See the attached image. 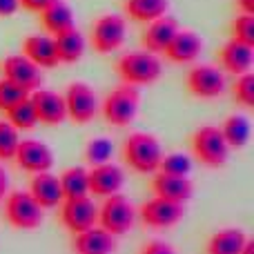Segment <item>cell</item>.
I'll list each match as a JSON object with an SVG mask.
<instances>
[{
	"instance_id": "cell-37",
	"label": "cell",
	"mask_w": 254,
	"mask_h": 254,
	"mask_svg": "<svg viewBox=\"0 0 254 254\" xmlns=\"http://www.w3.org/2000/svg\"><path fill=\"white\" fill-rule=\"evenodd\" d=\"M54 2H56V0H18L20 9H27V11H34V13H43L45 9L52 7Z\"/></svg>"
},
{
	"instance_id": "cell-36",
	"label": "cell",
	"mask_w": 254,
	"mask_h": 254,
	"mask_svg": "<svg viewBox=\"0 0 254 254\" xmlns=\"http://www.w3.org/2000/svg\"><path fill=\"white\" fill-rule=\"evenodd\" d=\"M138 254H176V252H174V248L165 241H149L140 248Z\"/></svg>"
},
{
	"instance_id": "cell-40",
	"label": "cell",
	"mask_w": 254,
	"mask_h": 254,
	"mask_svg": "<svg viewBox=\"0 0 254 254\" xmlns=\"http://www.w3.org/2000/svg\"><path fill=\"white\" fill-rule=\"evenodd\" d=\"M241 13H248V16H254V0H237Z\"/></svg>"
},
{
	"instance_id": "cell-18",
	"label": "cell",
	"mask_w": 254,
	"mask_h": 254,
	"mask_svg": "<svg viewBox=\"0 0 254 254\" xmlns=\"http://www.w3.org/2000/svg\"><path fill=\"white\" fill-rule=\"evenodd\" d=\"M179 20L172 16H161L156 18L154 22H149L147 29L143 31V36H140V45H143L145 52L149 54H163L165 52V47L170 45V40L174 38V34L179 31Z\"/></svg>"
},
{
	"instance_id": "cell-28",
	"label": "cell",
	"mask_w": 254,
	"mask_h": 254,
	"mask_svg": "<svg viewBox=\"0 0 254 254\" xmlns=\"http://www.w3.org/2000/svg\"><path fill=\"white\" fill-rule=\"evenodd\" d=\"M221 134H223L225 143L230 149H241L248 145L250 140V121L243 114H232L225 119L223 127H221Z\"/></svg>"
},
{
	"instance_id": "cell-25",
	"label": "cell",
	"mask_w": 254,
	"mask_h": 254,
	"mask_svg": "<svg viewBox=\"0 0 254 254\" xmlns=\"http://www.w3.org/2000/svg\"><path fill=\"white\" fill-rule=\"evenodd\" d=\"M40 20H43V27L47 29L49 36H58L67 29H74L76 27V18L71 7L65 2V0H56L52 7H47L43 13H40Z\"/></svg>"
},
{
	"instance_id": "cell-29",
	"label": "cell",
	"mask_w": 254,
	"mask_h": 254,
	"mask_svg": "<svg viewBox=\"0 0 254 254\" xmlns=\"http://www.w3.org/2000/svg\"><path fill=\"white\" fill-rule=\"evenodd\" d=\"M7 121L16 127L18 131H20V129H34V127L38 125L36 110H34V105H31L29 96H27L25 101H20L18 105H13L11 110L7 112Z\"/></svg>"
},
{
	"instance_id": "cell-23",
	"label": "cell",
	"mask_w": 254,
	"mask_h": 254,
	"mask_svg": "<svg viewBox=\"0 0 254 254\" xmlns=\"http://www.w3.org/2000/svg\"><path fill=\"white\" fill-rule=\"evenodd\" d=\"M54 38V47H56V56L58 63H65V65H71V63H78L85 54V36L80 34L78 29H67L58 36H52Z\"/></svg>"
},
{
	"instance_id": "cell-41",
	"label": "cell",
	"mask_w": 254,
	"mask_h": 254,
	"mask_svg": "<svg viewBox=\"0 0 254 254\" xmlns=\"http://www.w3.org/2000/svg\"><path fill=\"white\" fill-rule=\"evenodd\" d=\"M241 254H254V241L252 239H248V243H246V248L241 250Z\"/></svg>"
},
{
	"instance_id": "cell-26",
	"label": "cell",
	"mask_w": 254,
	"mask_h": 254,
	"mask_svg": "<svg viewBox=\"0 0 254 254\" xmlns=\"http://www.w3.org/2000/svg\"><path fill=\"white\" fill-rule=\"evenodd\" d=\"M246 243H248V237L243 230L225 228V230H219V232L212 234L205 246V252L207 254H241Z\"/></svg>"
},
{
	"instance_id": "cell-31",
	"label": "cell",
	"mask_w": 254,
	"mask_h": 254,
	"mask_svg": "<svg viewBox=\"0 0 254 254\" xmlns=\"http://www.w3.org/2000/svg\"><path fill=\"white\" fill-rule=\"evenodd\" d=\"M156 172H161V174H172V176H188L190 172H192V158L183 152L163 154Z\"/></svg>"
},
{
	"instance_id": "cell-2",
	"label": "cell",
	"mask_w": 254,
	"mask_h": 254,
	"mask_svg": "<svg viewBox=\"0 0 254 254\" xmlns=\"http://www.w3.org/2000/svg\"><path fill=\"white\" fill-rule=\"evenodd\" d=\"M116 71H119L123 85L143 87V85H152L161 78L163 63L156 54H149L145 49H140V52L123 54L116 61Z\"/></svg>"
},
{
	"instance_id": "cell-21",
	"label": "cell",
	"mask_w": 254,
	"mask_h": 254,
	"mask_svg": "<svg viewBox=\"0 0 254 254\" xmlns=\"http://www.w3.org/2000/svg\"><path fill=\"white\" fill-rule=\"evenodd\" d=\"M152 192H154V196L167 198V201L185 203L192 198L194 185L188 176H172V174H161L158 172L152 179Z\"/></svg>"
},
{
	"instance_id": "cell-6",
	"label": "cell",
	"mask_w": 254,
	"mask_h": 254,
	"mask_svg": "<svg viewBox=\"0 0 254 254\" xmlns=\"http://www.w3.org/2000/svg\"><path fill=\"white\" fill-rule=\"evenodd\" d=\"M127 38V20L121 13H103L96 18L89 34V43H92L96 54H114L123 47Z\"/></svg>"
},
{
	"instance_id": "cell-16",
	"label": "cell",
	"mask_w": 254,
	"mask_h": 254,
	"mask_svg": "<svg viewBox=\"0 0 254 254\" xmlns=\"http://www.w3.org/2000/svg\"><path fill=\"white\" fill-rule=\"evenodd\" d=\"M219 63H221V67H223V69H221L223 74H232V76L248 74V71H252V65H254V47L230 38L228 43L221 47Z\"/></svg>"
},
{
	"instance_id": "cell-30",
	"label": "cell",
	"mask_w": 254,
	"mask_h": 254,
	"mask_svg": "<svg viewBox=\"0 0 254 254\" xmlns=\"http://www.w3.org/2000/svg\"><path fill=\"white\" fill-rule=\"evenodd\" d=\"M112 154H114V145H112V140L105 138V136L92 138L87 145H85V161H87L92 167L103 165V163H110Z\"/></svg>"
},
{
	"instance_id": "cell-10",
	"label": "cell",
	"mask_w": 254,
	"mask_h": 254,
	"mask_svg": "<svg viewBox=\"0 0 254 254\" xmlns=\"http://www.w3.org/2000/svg\"><path fill=\"white\" fill-rule=\"evenodd\" d=\"M0 71H2V78L11 80L13 85L25 89L27 94L43 87V69L36 67L34 63L27 56H22V54H11V56L2 58Z\"/></svg>"
},
{
	"instance_id": "cell-22",
	"label": "cell",
	"mask_w": 254,
	"mask_h": 254,
	"mask_svg": "<svg viewBox=\"0 0 254 254\" xmlns=\"http://www.w3.org/2000/svg\"><path fill=\"white\" fill-rule=\"evenodd\" d=\"M29 194L43 210H52V207H58L63 203L61 183H58V176H54L52 172H40V174L31 176Z\"/></svg>"
},
{
	"instance_id": "cell-4",
	"label": "cell",
	"mask_w": 254,
	"mask_h": 254,
	"mask_svg": "<svg viewBox=\"0 0 254 254\" xmlns=\"http://www.w3.org/2000/svg\"><path fill=\"white\" fill-rule=\"evenodd\" d=\"M190 145H192L194 158L207 167H223L230 156V147L221 134V127L216 125L198 127L190 138Z\"/></svg>"
},
{
	"instance_id": "cell-8",
	"label": "cell",
	"mask_w": 254,
	"mask_h": 254,
	"mask_svg": "<svg viewBox=\"0 0 254 254\" xmlns=\"http://www.w3.org/2000/svg\"><path fill=\"white\" fill-rule=\"evenodd\" d=\"M63 101H65L67 119L76 125L92 123V121L96 119L98 110H101L96 92H94V87H89L87 83H71L69 87H67V92L63 94Z\"/></svg>"
},
{
	"instance_id": "cell-20",
	"label": "cell",
	"mask_w": 254,
	"mask_h": 254,
	"mask_svg": "<svg viewBox=\"0 0 254 254\" xmlns=\"http://www.w3.org/2000/svg\"><path fill=\"white\" fill-rule=\"evenodd\" d=\"M22 56H27L40 69H52L58 65L54 38L49 34H31L22 40Z\"/></svg>"
},
{
	"instance_id": "cell-38",
	"label": "cell",
	"mask_w": 254,
	"mask_h": 254,
	"mask_svg": "<svg viewBox=\"0 0 254 254\" xmlns=\"http://www.w3.org/2000/svg\"><path fill=\"white\" fill-rule=\"evenodd\" d=\"M20 9L18 0H0V18H9Z\"/></svg>"
},
{
	"instance_id": "cell-9",
	"label": "cell",
	"mask_w": 254,
	"mask_h": 254,
	"mask_svg": "<svg viewBox=\"0 0 254 254\" xmlns=\"http://www.w3.org/2000/svg\"><path fill=\"white\" fill-rule=\"evenodd\" d=\"M185 210L183 203H174L167 201L161 196H152L149 201H145L138 207V219L143 225L154 230H165V228H174L181 219H183Z\"/></svg>"
},
{
	"instance_id": "cell-12",
	"label": "cell",
	"mask_w": 254,
	"mask_h": 254,
	"mask_svg": "<svg viewBox=\"0 0 254 254\" xmlns=\"http://www.w3.org/2000/svg\"><path fill=\"white\" fill-rule=\"evenodd\" d=\"M185 83L196 98H219L225 92V74L214 65H194Z\"/></svg>"
},
{
	"instance_id": "cell-14",
	"label": "cell",
	"mask_w": 254,
	"mask_h": 254,
	"mask_svg": "<svg viewBox=\"0 0 254 254\" xmlns=\"http://www.w3.org/2000/svg\"><path fill=\"white\" fill-rule=\"evenodd\" d=\"M29 101L36 110V119L43 125H61L67 119L65 112V101H63V94L52 92V89H36L29 94Z\"/></svg>"
},
{
	"instance_id": "cell-19",
	"label": "cell",
	"mask_w": 254,
	"mask_h": 254,
	"mask_svg": "<svg viewBox=\"0 0 254 254\" xmlns=\"http://www.w3.org/2000/svg\"><path fill=\"white\" fill-rule=\"evenodd\" d=\"M74 254H114L116 252V237L105 232L103 228H89L85 232L74 234L71 241Z\"/></svg>"
},
{
	"instance_id": "cell-11",
	"label": "cell",
	"mask_w": 254,
	"mask_h": 254,
	"mask_svg": "<svg viewBox=\"0 0 254 254\" xmlns=\"http://www.w3.org/2000/svg\"><path fill=\"white\" fill-rule=\"evenodd\" d=\"M61 221L71 234L85 232L98 223V205L89 196L65 198L61 203Z\"/></svg>"
},
{
	"instance_id": "cell-34",
	"label": "cell",
	"mask_w": 254,
	"mask_h": 254,
	"mask_svg": "<svg viewBox=\"0 0 254 254\" xmlns=\"http://www.w3.org/2000/svg\"><path fill=\"white\" fill-rule=\"evenodd\" d=\"M230 34H232L234 40L239 43H246L254 47V16H248V13H239L232 22H230Z\"/></svg>"
},
{
	"instance_id": "cell-5",
	"label": "cell",
	"mask_w": 254,
	"mask_h": 254,
	"mask_svg": "<svg viewBox=\"0 0 254 254\" xmlns=\"http://www.w3.org/2000/svg\"><path fill=\"white\" fill-rule=\"evenodd\" d=\"M136 221V207L125 194H112L105 196L103 205H98V223L105 232H110L112 237H123Z\"/></svg>"
},
{
	"instance_id": "cell-35",
	"label": "cell",
	"mask_w": 254,
	"mask_h": 254,
	"mask_svg": "<svg viewBox=\"0 0 254 254\" xmlns=\"http://www.w3.org/2000/svg\"><path fill=\"white\" fill-rule=\"evenodd\" d=\"M27 96H29V94H27L25 89H20L18 85H13L11 80H7V78H0V112L7 114L13 105L25 101Z\"/></svg>"
},
{
	"instance_id": "cell-27",
	"label": "cell",
	"mask_w": 254,
	"mask_h": 254,
	"mask_svg": "<svg viewBox=\"0 0 254 254\" xmlns=\"http://www.w3.org/2000/svg\"><path fill=\"white\" fill-rule=\"evenodd\" d=\"M58 183L63 190V201L65 198H78V196H89V183H87V170L80 165L67 167L61 176Z\"/></svg>"
},
{
	"instance_id": "cell-39",
	"label": "cell",
	"mask_w": 254,
	"mask_h": 254,
	"mask_svg": "<svg viewBox=\"0 0 254 254\" xmlns=\"http://www.w3.org/2000/svg\"><path fill=\"white\" fill-rule=\"evenodd\" d=\"M9 194V174L2 165H0V201H4V196Z\"/></svg>"
},
{
	"instance_id": "cell-17",
	"label": "cell",
	"mask_w": 254,
	"mask_h": 254,
	"mask_svg": "<svg viewBox=\"0 0 254 254\" xmlns=\"http://www.w3.org/2000/svg\"><path fill=\"white\" fill-rule=\"evenodd\" d=\"M165 58L176 65H185V63H194L203 54V38L196 31L190 29H179L170 45L165 47Z\"/></svg>"
},
{
	"instance_id": "cell-33",
	"label": "cell",
	"mask_w": 254,
	"mask_h": 254,
	"mask_svg": "<svg viewBox=\"0 0 254 254\" xmlns=\"http://www.w3.org/2000/svg\"><path fill=\"white\" fill-rule=\"evenodd\" d=\"M20 136L9 121H0V161H13Z\"/></svg>"
},
{
	"instance_id": "cell-1",
	"label": "cell",
	"mask_w": 254,
	"mask_h": 254,
	"mask_svg": "<svg viewBox=\"0 0 254 254\" xmlns=\"http://www.w3.org/2000/svg\"><path fill=\"white\" fill-rule=\"evenodd\" d=\"M123 161L138 174H154L163 158V147L158 138L147 131H134L123 140Z\"/></svg>"
},
{
	"instance_id": "cell-32",
	"label": "cell",
	"mask_w": 254,
	"mask_h": 254,
	"mask_svg": "<svg viewBox=\"0 0 254 254\" xmlns=\"http://www.w3.org/2000/svg\"><path fill=\"white\" fill-rule=\"evenodd\" d=\"M232 96L241 107L252 110L254 107V74L252 71L237 76V80L232 85Z\"/></svg>"
},
{
	"instance_id": "cell-13",
	"label": "cell",
	"mask_w": 254,
	"mask_h": 254,
	"mask_svg": "<svg viewBox=\"0 0 254 254\" xmlns=\"http://www.w3.org/2000/svg\"><path fill=\"white\" fill-rule=\"evenodd\" d=\"M16 165L20 170L29 172V174H40V172H49L54 165V152L49 145L40 143V140L27 138L18 143L16 156H13Z\"/></svg>"
},
{
	"instance_id": "cell-24",
	"label": "cell",
	"mask_w": 254,
	"mask_h": 254,
	"mask_svg": "<svg viewBox=\"0 0 254 254\" xmlns=\"http://www.w3.org/2000/svg\"><path fill=\"white\" fill-rule=\"evenodd\" d=\"M167 9H170V0H125L123 2L125 16L134 22H145V25L161 16H167Z\"/></svg>"
},
{
	"instance_id": "cell-3",
	"label": "cell",
	"mask_w": 254,
	"mask_h": 254,
	"mask_svg": "<svg viewBox=\"0 0 254 254\" xmlns=\"http://www.w3.org/2000/svg\"><path fill=\"white\" fill-rule=\"evenodd\" d=\"M140 107V92L138 87L131 85H119L116 89H112L105 96L101 105V114L103 119L114 127H127L129 123H134L136 114Z\"/></svg>"
},
{
	"instance_id": "cell-15",
	"label": "cell",
	"mask_w": 254,
	"mask_h": 254,
	"mask_svg": "<svg viewBox=\"0 0 254 254\" xmlns=\"http://www.w3.org/2000/svg\"><path fill=\"white\" fill-rule=\"evenodd\" d=\"M87 183H89V194L105 198L121 192V188L125 183V172L114 163L94 165L92 170H87Z\"/></svg>"
},
{
	"instance_id": "cell-7",
	"label": "cell",
	"mask_w": 254,
	"mask_h": 254,
	"mask_svg": "<svg viewBox=\"0 0 254 254\" xmlns=\"http://www.w3.org/2000/svg\"><path fill=\"white\" fill-rule=\"evenodd\" d=\"M2 214L13 230H36L43 223V207L29 192H9L4 196Z\"/></svg>"
}]
</instances>
